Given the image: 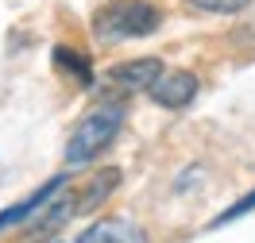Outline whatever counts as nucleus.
I'll list each match as a JSON object with an SVG mask.
<instances>
[{
	"label": "nucleus",
	"instance_id": "f257e3e1",
	"mask_svg": "<svg viewBox=\"0 0 255 243\" xmlns=\"http://www.w3.org/2000/svg\"><path fill=\"white\" fill-rule=\"evenodd\" d=\"M124 104L120 100H109V104H97L89 116H81V124L74 128L70 143H66V162L70 166H85L89 159H97L105 147L120 135L124 128Z\"/></svg>",
	"mask_w": 255,
	"mask_h": 243
},
{
	"label": "nucleus",
	"instance_id": "f03ea898",
	"mask_svg": "<svg viewBox=\"0 0 255 243\" xmlns=\"http://www.w3.org/2000/svg\"><path fill=\"white\" fill-rule=\"evenodd\" d=\"M162 23V12L151 0H112L93 16V31L105 43H120V39H143Z\"/></svg>",
	"mask_w": 255,
	"mask_h": 243
},
{
	"label": "nucleus",
	"instance_id": "7ed1b4c3",
	"mask_svg": "<svg viewBox=\"0 0 255 243\" xmlns=\"http://www.w3.org/2000/svg\"><path fill=\"white\" fill-rule=\"evenodd\" d=\"M155 104L162 108H186L193 97H197V78H193L190 70H162L159 78L151 81V89H147Z\"/></svg>",
	"mask_w": 255,
	"mask_h": 243
},
{
	"label": "nucleus",
	"instance_id": "20e7f679",
	"mask_svg": "<svg viewBox=\"0 0 255 243\" xmlns=\"http://www.w3.org/2000/svg\"><path fill=\"white\" fill-rule=\"evenodd\" d=\"M78 243H147V232L135 220L112 216V220H97L93 228H85Z\"/></svg>",
	"mask_w": 255,
	"mask_h": 243
},
{
	"label": "nucleus",
	"instance_id": "39448f33",
	"mask_svg": "<svg viewBox=\"0 0 255 243\" xmlns=\"http://www.w3.org/2000/svg\"><path fill=\"white\" fill-rule=\"evenodd\" d=\"M162 74V62L159 58H135V62H124L112 70V81L128 89V93H135V89H151V81Z\"/></svg>",
	"mask_w": 255,
	"mask_h": 243
},
{
	"label": "nucleus",
	"instance_id": "423d86ee",
	"mask_svg": "<svg viewBox=\"0 0 255 243\" xmlns=\"http://www.w3.org/2000/svg\"><path fill=\"white\" fill-rule=\"evenodd\" d=\"M74 212H78V201L66 193V197H58V201L39 216V224H27V228H23V236H27V240H43V236H50V232H58Z\"/></svg>",
	"mask_w": 255,
	"mask_h": 243
},
{
	"label": "nucleus",
	"instance_id": "0eeeda50",
	"mask_svg": "<svg viewBox=\"0 0 255 243\" xmlns=\"http://www.w3.org/2000/svg\"><path fill=\"white\" fill-rule=\"evenodd\" d=\"M62 185H66V178H50L39 193H31L27 201H19V205H12V209H4V212H0V232H4V228H12V224H19V220H27V216H35V209H39V205H47Z\"/></svg>",
	"mask_w": 255,
	"mask_h": 243
},
{
	"label": "nucleus",
	"instance_id": "6e6552de",
	"mask_svg": "<svg viewBox=\"0 0 255 243\" xmlns=\"http://www.w3.org/2000/svg\"><path fill=\"white\" fill-rule=\"evenodd\" d=\"M116 185H120V170H116V166H109V170H97V178L89 181V185H85V193L78 197V212L97 209V205H101V201H105V197L116 189Z\"/></svg>",
	"mask_w": 255,
	"mask_h": 243
},
{
	"label": "nucleus",
	"instance_id": "1a4fd4ad",
	"mask_svg": "<svg viewBox=\"0 0 255 243\" xmlns=\"http://www.w3.org/2000/svg\"><path fill=\"white\" fill-rule=\"evenodd\" d=\"M54 66H58L62 74H70V78L78 81V85H89V81H93V70H89V58H85L81 50L58 47V50H54Z\"/></svg>",
	"mask_w": 255,
	"mask_h": 243
},
{
	"label": "nucleus",
	"instance_id": "9d476101",
	"mask_svg": "<svg viewBox=\"0 0 255 243\" xmlns=\"http://www.w3.org/2000/svg\"><path fill=\"white\" fill-rule=\"evenodd\" d=\"M193 8L201 12H217V16H232V12H244L252 0H190Z\"/></svg>",
	"mask_w": 255,
	"mask_h": 243
},
{
	"label": "nucleus",
	"instance_id": "9b49d317",
	"mask_svg": "<svg viewBox=\"0 0 255 243\" xmlns=\"http://www.w3.org/2000/svg\"><path fill=\"white\" fill-rule=\"evenodd\" d=\"M252 209H255V189H252L248 197H240V201H236V205H232L228 212H221V216L213 220V228H217V224H232L236 216H244V212H252Z\"/></svg>",
	"mask_w": 255,
	"mask_h": 243
}]
</instances>
